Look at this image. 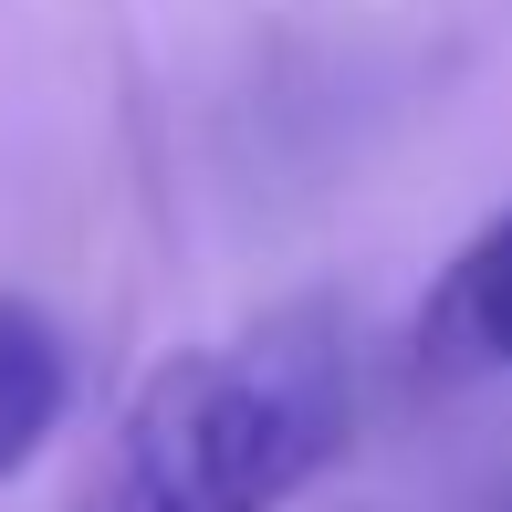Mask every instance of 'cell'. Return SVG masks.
<instances>
[{
    "instance_id": "cell-2",
    "label": "cell",
    "mask_w": 512,
    "mask_h": 512,
    "mask_svg": "<svg viewBox=\"0 0 512 512\" xmlns=\"http://www.w3.org/2000/svg\"><path fill=\"white\" fill-rule=\"evenodd\" d=\"M63 408H74V356H63V335L32 304L0 293V481L63 429Z\"/></svg>"
},
{
    "instance_id": "cell-3",
    "label": "cell",
    "mask_w": 512,
    "mask_h": 512,
    "mask_svg": "<svg viewBox=\"0 0 512 512\" xmlns=\"http://www.w3.org/2000/svg\"><path fill=\"white\" fill-rule=\"evenodd\" d=\"M429 356L512 366V220H492L429 293Z\"/></svg>"
},
{
    "instance_id": "cell-1",
    "label": "cell",
    "mask_w": 512,
    "mask_h": 512,
    "mask_svg": "<svg viewBox=\"0 0 512 512\" xmlns=\"http://www.w3.org/2000/svg\"><path fill=\"white\" fill-rule=\"evenodd\" d=\"M356 429V356L324 304H283L168 356L126 398L95 512H283Z\"/></svg>"
}]
</instances>
